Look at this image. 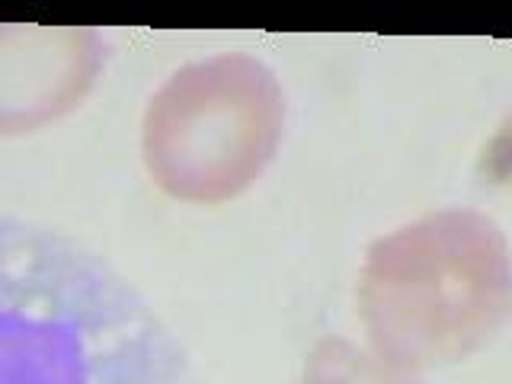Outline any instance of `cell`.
Here are the masks:
<instances>
[{"instance_id":"obj_4","label":"cell","mask_w":512,"mask_h":384,"mask_svg":"<svg viewBox=\"0 0 512 384\" xmlns=\"http://www.w3.org/2000/svg\"><path fill=\"white\" fill-rule=\"evenodd\" d=\"M106 45L87 26H0V135L39 132L93 90Z\"/></svg>"},{"instance_id":"obj_2","label":"cell","mask_w":512,"mask_h":384,"mask_svg":"<svg viewBox=\"0 0 512 384\" xmlns=\"http://www.w3.org/2000/svg\"><path fill=\"white\" fill-rule=\"evenodd\" d=\"M509 244L471 208L410 221L378 237L359 272L368 349L410 375L471 359L506 327Z\"/></svg>"},{"instance_id":"obj_3","label":"cell","mask_w":512,"mask_h":384,"mask_svg":"<svg viewBox=\"0 0 512 384\" xmlns=\"http://www.w3.org/2000/svg\"><path fill=\"white\" fill-rule=\"evenodd\" d=\"M285 93L253 55L183 64L151 96L141 119V157L167 196L221 205L263 176L279 151Z\"/></svg>"},{"instance_id":"obj_1","label":"cell","mask_w":512,"mask_h":384,"mask_svg":"<svg viewBox=\"0 0 512 384\" xmlns=\"http://www.w3.org/2000/svg\"><path fill=\"white\" fill-rule=\"evenodd\" d=\"M0 384H202L103 256L0 215Z\"/></svg>"},{"instance_id":"obj_5","label":"cell","mask_w":512,"mask_h":384,"mask_svg":"<svg viewBox=\"0 0 512 384\" xmlns=\"http://www.w3.org/2000/svg\"><path fill=\"white\" fill-rule=\"evenodd\" d=\"M301 384H423L416 375L378 359L372 349L324 340L308 359Z\"/></svg>"}]
</instances>
